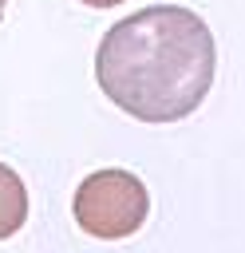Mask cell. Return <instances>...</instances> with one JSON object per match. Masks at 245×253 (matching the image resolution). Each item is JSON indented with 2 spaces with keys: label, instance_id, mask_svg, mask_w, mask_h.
Masks as SVG:
<instances>
[{
  "label": "cell",
  "instance_id": "1",
  "mask_svg": "<svg viewBox=\"0 0 245 253\" xmlns=\"http://www.w3.org/2000/svg\"><path fill=\"white\" fill-rule=\"evenodd\" d=\"M217 43L209 24L178 4H150L99 40L95 79L138 123H178L213 87Z\"/></svg>",
  "mask_w": 245,
  "mask_h": 253
},
{
  "label": "cell",
  "instance_id": "2",
  "mask_svg": "<svg viewBox=\"0 0 245 253\" xmlns=\"http://www.w3.org/2000/svg\"><path fill=\"white\" fill-rule=\"evenodd\" d=\"M71 210H75V221L83 225V233H91L99 241H122L146 225L150 194L138 174L107 166L79 182Z\"/></svg>",
  "mask_w": 245,
  "mask_h": 253
},
{
  "label": "cell",
  "instance_id": "3",
  "mask_svg": "<svg viewBox=\"0 0 245 253\" xmlns=\"http://www.w3.org/2000/svg\"><path fill=\"white\" fill-rule=\"evenodd\" d=\"M28 217V190L12 166L0 162V241H8Z\"/></svg>",
  "mask_w": 245,
  "mask_h": 253
},
{
  "label": "cell",
  "instance_id": "4",
  "mask_svg": "<svg viewBox=\"0 0 245 253\" xmlns=\"http://www.w3.org/2000/svg\"><path fill=\"white\" fill-rule=\"evenodd\" d=\"M79 4H87V8H119L126 0H79Z\"/></svg>",
  "mask_w": 245,
  "mask_h": 253
},
{
  "label": "cell",
  "instance_id": "5",
  "mask_svg": "<svg viewBox=\"0 0 245 253\" xmlns=\"http://www.w3.org/2000/svg\"><path fill=\"white\" fill-rule=\"evenodd\" d=\"M0 20H4V0H0Z\"/></svg>",
  "mask_w": 245,
  "mask_h": 253
}]
</instances>
